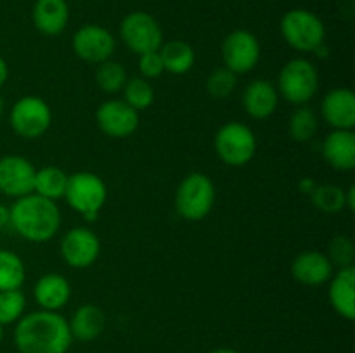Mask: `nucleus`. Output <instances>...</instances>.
<instances>
[{
	"mask_svg": "<svg viewBox=\"0 0 355 353\" xmlns=\"http://www.w3.org/2000/svg\"><path fill=\"white\" fill-rule=\"evenodd\" d=\"M71 341L68 320L58 311H31L14 329V345L19 353H66Z\"/></svg>",
	"mask_w": 355,
	"mask_h": 353,
	"instance_id": "f257e3e1",
	"label": "nucleus"
},
{
	"mask_svg": "<svg viewBox=\"0 0 355 353\" xmlns=\"http://www.w3.org/2000/svg\"><path fill=\"white\" fill-rule=\"evenodd\" d=\"M9 224L23 239L45 242L54 237L61 225V211L55 201L31 192L9 208Z\"/></svg>",
	"mask_w": 355,
	"mask_h": 353,
	"instance_id": "f03ea898",
	"label": "nucleus"
},
{
	"mask_svg": "<svg viewBox=\"0 0 355 353\" xmlns=\"http://www.w3.org/2000/svg\"><path fill=\"white\" fill-rule=\"evenodd\" d=\"M69 208L82 215L85 220L94 221L99 217L107 199V189L104 180L92 172H78L68 176L64 192Z\"/></svg>",
	"mask_w": 355,
	"mask_h": 353,
	"instance_id": "7ed1b4c3",
	"label": "nucleus"
},
{
	"mask_svg": "<svg viewBox=\"0 0 355 353\" xmlns=\"http://www.w3.org/2000/svg\"><path fill=\"white\" fill-rule=\"evenodd\" d=\"M215 203V185L205 173H189L180 182L175 194L177 213L189 221H200L211 211Z\"/></svg>",
	"mask_w": 355,
	"mask_h": 353,
	"instance_id": "20e7f679",
	"label": "nucleus"
},
{
	"mask_svg": "<svg viewBox=\"0 0 355 353\" xmlns=\"http://www.w3.org/2000/svg\"><path fill=\"white\" fill-rule=\"evenodd\" d=\"M281 35L291 48L314 52L324 44L326 28L321 17L307 9H291L281 19Z\"/></svg>",
	"mask_w": 355,
	"mask_h": 353,
	"instance_id": "39448f33",
	"label": "nucleus"
},
{
	"mask_svg": "<svg viewBox=\"0 0 355 353\" xmlns=\"http://www.w3.org/2000/svg\"><path fill=\"white\" fill-rule=\"evenodd\" d=\"M319 89V73L307 59H291L283 66L277 78V93L288 102L304 106Z\"/></svg>",
	"mask_w": 355,
	"mask_h": 353,
	"instance_id": "423d86ee",
	"label": "nucleus"
},
{
	"mask_svg": "<svg viewBox=\"0 0 355 353\" xmlns=\"http://www.w3.org/2000/svg\"><path fill=\"white\" fill-rule=\"evenodd\" d=\"M215 151L229 166H245L255 158L257 138L252 128L239 121H229L215 135Z\"/></svg>",
	"mask_w": 355,
	"mask_h": 353,
	"instance_id": "0eeeda50",
	"label": "nucleus"
},
{
	"mask_svg": "<svg viewBox=\"0 0 355 353\" xmlns=\"http://www.w3.org/2000/svg\"><path fill=\"white\" fill-rule=\"evenodd\" d=\"M121 40L137 55L159 51L163 45V31L156 17L151 14L135 10L127 14L120 24Z\"/></svg>",
	"mask_w": 355,
	"mask_h": 353,
	"instance_id": "6e6552de",
	"label": "nucleus"
},
{
	"mask_svg": "<svg viewBox=\"0 0 355 353\" xmlns=\"http://www.w3.org/2000/svg\"><path fill=\"white\" fill-rule=\"evenodd\" d=\"M10 127L19 137L38 138L51 128L52 113L44 99L35 96L21 97L10 109Z\"/></svg>",
	"mask_w": 355,
	"mask_h": 353,
	"instance_id": "1a4fd4ad",
	"label": "nucleus"
},
{
	"mask_svg": "<svg viewBox=\"0 0 355 353\" xmlns=\"http://www.w3.org/2000/svg\"><path fill=\"white\" fill-rule=\"evenodd\" d=\"M224 68L234 75L252 71L260 59L259 38L248 30H234L224 38L222 44Z\"/></svg>",
	"mask_w": 355,
	"mask_h": 353,
	"instance_id": "9d476101",
	"label": "nucleus"
},
{
	"mask_svg": "<svg viewBox=\"0 0 355 353\" xmlns=\"http://www.w3.org/2000/svg\"><path fill=\"white\" fill-rule=\"evenodd\" d=\"M99 130L111 138H127L139 128V111L128 106L125 100H104L96 111Z\"/></svg>",
	"mask_w": 355,
	"mask_h": 353,
	"instance_id": "9b49d317",
	"label": "nucleus"
},
{
	"mask_svg": "<svg viewBox=\"0 0 355 353\" xmlns=\"http://www.w3.org/2000/svg\"><path fill=\"white\" fill-rule=\"evenodd\" d=\"M114 38L106 28L99 24H85L73 35V52L82 61L90 64H101L107 61L114 52Z\"/></svg>",
	"mask_w": 355,
	"mask_h": 353,
	"instance_id": "f8f14e48",
	"label": "nucleus"
},
{
	"mask_svg": "<svg viewBox=\"0 0 355 353\" xmlns=\"http://www.w3.org/2000/svg\"><path fill=\"white\" fill-rule=\"evenodd\" d=\"M101 241L90 228H69L61 241V256L73 269H87L99 258Z\"/></svg>",
	"mask_w": 355,
	"mask_h": 353,
	"instance_id": "ddd939ff",
	"label": "nucleus"
},
{
	"mask_svg": "<svg viewBox=\"0 0 355 353\" xmlns=\"http://www.w3.org/2000/svg\"><path fill=\"white\" fill-rule=\"evenodd\" d=\"M35 166L23 156H3L0 158V192L9 197L28 196L33 192Z\"/></svg>",
	"mask_w": 355,
	"mask_h": 353,
	"instance_id": "4468645a",
	"label": "nucleus"
},
{
	"mask_svg": "<svg viewBox=\"0 0 355 353\" xmlns=\"http://www.w3.org/2000/svg\"><path fill=\"white\" fill-rule=\"evenodd\" d=\"M321 114L335 130H352L355 127V96L352 90L345 87L329 90L321 102Z\"/></svg>",
	"mask_w": 355,
	"mask_h": 353,
	"instance_id": "2eb2a0df",
	"label": "nucleus"
},
{
	"mask_svg": "<svg viewBox=\"0 0 355 353\" xmlns=\"http://www.w3.org/2000/svg\"><path fill=\"white\" fill-rule=\"evenodd\" d=\"M291 275L304 286H321L333 275V265L321 251H304L295 256L291 263Z\"/></svg>",
	"mask_w": 355,
	"mask_h": 353,
	"instance_id": "dca6fc26",
	"label": "nucleus"
},
{
	"mask_svg": "<svg viewBox=\"0 0 355 353\" xmlns=\"http://www.w3.org/2000/svg\"><path fill=\"white\" fill-rule=\"evenodd\" d=\"M279 93L269 80H253L243 93L245 111L255 120H266L277 109Z\"/></svg>",
	"mask_w": 355,
	"mask_h": 353,
	"instance_id": "f3484780",
	"label": "nucleus"
},
{
	"mask_svg": "<svg viewBox=\"0 0 355 353\" xmlns=\"http://www.w3.org/2000/svg\"><path fill=\"white\" fill-rule=\"evenodd\" d=\"M322 158L331 168L350 172L355 168V135L352 130H333L322 142Z\"/></svg>",
	"mask_w": 355,
	"mask_h": 353,
	"instance_id": "a211bd4d",
	"label": "nucleus"
},
{
	"mask_svg": "<svg viewBox=\"0 0 355 353\" xmlns=\"http://www.w3.org/2000/svg\"><path fill=\"white\" fill-rule=\"evenodd\" d=\"M329 301L336 314L345 320L355 318V266H345L331 275Z\"/></svg>",
	"mask_w": 355,
	"mask_h": 353,
	"instance_id": "6ab92c4d",
	"label": "nucleus"
},
{
	"mask_svg": "<svg viewBox=\"0 0 355 353\" xmlns=\"http://www.w3.org/2000/svg\"><path fill=\"white\" fill-rule=\"evenodd\" d=\"M33 296L42 310L58 311L71 298V286L61 273H45L35 284Z\"/></svg>",
	"mask_w": 355,
	"mask_h": 353,
	"instance_id": "aec40b11",
	"label": "nucleus"
},
{
	"mask_svg": "<svg viewBox=\"0 0 355 353\" xmlns=\"http://www.w3.org/2000/svg\"><path fill=\"white\" fill-rule=\"evenodd\" d=\"M31 17H33L35 28L40 33L54 37L68 26V3H66V0H37Z\"/></svg>",
	"mask_w": 355,
	"mask_h": 353,
	"instance_id": "412c9836",
	"label": "nucleus"
},
{
	"mask_svg": "<svg viewBox=\"0 0 355 353\" xmlns=\"http://www.w3.org/2000/svg\"><path fill=\"white\" fill-rule=\"evenodd\" d=\"M68 324L73 339L94 341L106 329V315L97 305H82L80 308H76Z\"/></svg>",
	"mask_w": 355,
	"mask_h": 353,
	"instance_id": "4be33fe9",
	"label": "nucleus"
},
{
	"mask_svg": "<svg viewBox=\"0 0 355 353\" xmlns=\"http://www.w3.org/2000/svg\"><path fill=\"white\" fill-rule=\"evenodd\" d=\"M159 57H162L165 71L172 75H184L194 66V48L184 40L166 42L159 47Z\"/></svg>",
	"mask_w": 355,
	"mask_h": 353,
	"instance_id": "5701e85b",
	"label": "nucleus"
},
{
	"mask_svg": "<svg viewBox=\"0 0 355 353\" xmlns=\"http://www.w3.org/2000/svg\"><path fill=\"white\" fill-rule=\"evenodd\" d=\"M68 176V173L58 166H44L35 173L33 192L45 197V199H61V197H64Z\"/></svg>",
	"mask_w": 355,
	"mask_h": 353,
	"instance_id": "b1692460",
	"label": "nucleus"
},
{
	"mask_svg": "<svg viewBox=\"0 0 355 353\" xmlns=\"http://www.w3.org/2000/svg\"><path fill=\"white\" fill-rule=\"evenodd\" d=\"M26 279L24 263L16 253L0 249V291L21 289Z\"/></svg>",
	"mask_w": 355,
	"mask_h": 353,
	"instance_id": "393cba45",
	"label": "nucleus"
},
{
	"mask_svg": "<svg viewBox=\"0 0 355 353\" xmlns=\"http://www.w3.org/2000/svg\"><path fill=\"white\" fill-rule=\"evenodd\" d=\"M319 127L318 114L307 106H298L293 111L290 118V125H288V130L293 141L297 142H307L311 141L315 135Z\"/></svg>",
	"mask_w": 355,
	"mask_h": 353,
	"instance_id": "a878e982",
	"label": "nucleus"
},
{
	"mask_svg": "<svg viewBox=\"0 0 355 353\" xmlns=\"http://www.w3.org/2000/svg\"><path fill=\"white\" fill-rule=\"evenodd\" d=\"M127 71L120 62L114 61H104L97 66L96 71V82L103 92L106 93H116L123 90L125 83H127Z\"/></svg>",
	"mask_w": 355,
	"mask_h": 353,
	"instance_id": "bb28decb",
	"label": "nucleus"
},
{
	"mask_svg": "<svg viewBox=\"0 0 355 353\" xmlns=\"http://www.w3.org/2000/svg\"><path fill=\"white\" fill-rule=\"evenodd\" d=\"M125 102L135 111H144L155 102V90H153L151 83L146 78L135 76V78L127 80L123 87Z\"/></svg>",
	"mask_w": 355,
	"mask_h": 353,
	"instance_id": "cd10ccee",
	"label": "nucleus"
},
{
	"mask_svg": "<svg viewBox=\"0 0 355 353\" xmlns=\"http://www.w3.org/2000/svg\"><path fill=\"white\" fill-rule=\"evenodd\" d=\"M312 203L324 213H336L345 208V190L338 185L324 183L312 189Z\"/></svg>",
	"mask_w": 355,
	"mask_h": 353,
	"instance_id": "c85d7f7f",
	"label": "nucleus"
},
{
	"mask_svg": "<svg viewBox=\"0 0 355 353\" xmlns=\"http://www.w3.org/2000/svg\"><path fill=\"white\" fill-rule=\"evenodd\" d=\"M26 308V298L21 289L0 291V325H9L19 320Z\"/></svg>",
	"mask_w": 355,
	"mask_h": 353,
	"instance_id": "c756f323",
	"label": "nucleus"
},
{
	"mask_svg": "<svg viewBox=\"0 0 355 353\" xmlns=\"http://www.w3.org/2000/svg\"><path fill=\"white\" fill-rule=\"evenodd\" d=\"M326 256H328L333 266H338V269L354 266L355 246L352 239L347 237V235H336V237H333V241L329 242V251Z\"/></svg>",
	"mask_w": 355,
	"mask_h": 353,
	"instance_id": "7c9ffc66",
	"label": "nucleus"
},
{
	"mask_svg": "<svg viewBox=\"0 0 355 353\" xmlns=\"http://www.w3.org/2000/svg\"><path fill=\"white\" fill-rule=\"evenodd\" d=\"M236 83H238V80H236L234 73L229 71L227 68H218L208 76L207 90L215 99H225L234 92Z\"/></svg>",
	"mask_w": 355,
	"mask_h": 353,
	"instance_id": "2f4dec72",
	"label": "nucleus"
},
{
	"mask_svg": "<svg viewBox=\"0 0 355 353\" xmlns=\"http://www.w3.org/2000/svg\"><path fill=\"white\" fill-rule=\"evenodd\" d=\"M139 71H141L142 78H158L165 68H163L162 57L159 52H148V54L139 55Z\"/></svg>",
	"mask_w": 355,
	"mask_h": 353,
	"instance_id": "473e14b6",
	"label": "nucleus"
},
{
	"mask_svg": "<svg viewBox=\"0 0 355 353\" xmlns=\"http://www.w3.org/2000/svg\"><path fill=\"white\" fill-rule=\"evenodd\" d=\"M345 208L355 211V185H350L349 190H345Z\"/></svg>",
	"mask_w": 355,
	"mask_h": 353,
	"instance_id": "72a5a7b5",
	"label": "nucleus"
},
{
	"mask_svg": "<svg viewBox=\"0 0 355 353\" xmlns=\"http://www.w3.org/2000/svg\"><path fill=\"white\" fill-rule=\"evenodd\" d=\"M9 225V208L0 203V230Z\"/></svg>",
	"mask_w": 355,
	"mask_h": 353,
	"instance_id": "f704fd0d",
	"label": "nucleus"
},
{
	"mask_svg": "<svg viewBox=\"0 0 355 353\" xmlns=\"http://www.w3.org/2000/svg\"><path fill=\"white\" fill-rule=\"evenodd\" d=\"M7 78H9V66H7L6 59L0 55V87L7 82Z\"/></svg>",
	"mask_w": 355,
	"mask_h": 353,
	"instance_id": "c9c22d12",
	"label": "nucleus"
},
{
	"mask_svg": "<svg viewBox=\"0 0 355 353\" xmlns=\"http://www.w3.org/2000/svg\"><path fill=\"white\" fill-rule=\"evenodd\" d=\"M210 353H241V352H238V350H234V348H217Z\"/></svg>",
	"mask_w": 355,
	"mask_h": 353,
	"instance_id": "e433bc0d",
	"label": "nucleus"
},
{
	"mask_svg": "<svg viewBox=\"0 0 355 353\" xmlns=\"http://www.w3.org/2000/svg\"><path fill=\"white\" fill-rule=\"evenodd\" d=\"M3 109H6V102H3L2 96H0V116H2V114H3Z\"/></svg>",
	"mask_w": 355,
	"mask_h": 353,
	"instance_id": "4c0bfd02",
	"label": "nucleus"
},
{
	"mask_svg": "<svg viewBox=\"0 0 355 353\" xmlns=\"http://www.w3.org/2000/svg\"><path fill=\"white\" fill-rule=\"evenodd\" d=\"M2 338H3V325H0V343H2Z\"/></svg>",
	"mask_w": 355,
	"mask_h": 353,
	"instance_id": "58836bf2",
	"label": "nucleus"
},
{
	"mask_svg": "<svg viewBox=\"0 0 355 353\" xmlns=\"http://www.w3.org/2000/svg\"><path fill=\"white\" fill-rule=\"evenodd\" d=\"M347 2H352V0H347Z\"/></svg>",
	"mask_w": 355,
	"mask_h": 353,
	"instance_id": "ea45409f",
	"label": "nucleus"
}]
</instances>
